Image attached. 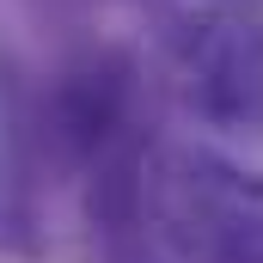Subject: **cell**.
<instances>
[{"mask_svg":"<svg viewBox=\"0 0 263 263\" xmlns=\"http://www.w3.org/2000/svg\"><path fill=\"white\" fill-rule=\"evenodd\" d=\"M141 227L165 263H263V165L214 147H153Z\"/></svg>","mask_w":263,"mask_h":263,"instance_id":"1","label":"cell"},{"mask_svg":"<svg viewBox=\"0 0 263 263\" xmlns=\"http://www.w3.org/2000/svg\"><path fill=\"white\" fill-rule=\"evenodd\" d=\"M172 73L202 129L263 147V6H208L184 25Z\"/></svg>","mask_w":263,"mask_h":263,"instance_id":"2","label":"cell"},{"mask_svg":"<svg viewBox=\"0 0 263 263\" xmlns=\"http://www.w3.org/2000/svg\"><path fill=\"white\" fill-rule=\"evenodd\" d=\"M135 98H141L135 55L117 43H98L49 80L37 117H31V135H37L49 165L86 172L98 153H110L117 141L135 135Z\"/></svg>","mask_w":263,"mask_h":263,"instance_id":"3","label":"cell"},{"mask_svg":"<svg viewBox=\"0 0 263 263\" xmlns=\"http://www.w3.org/2000/svg\"><path fill=\"white\" fill-rule=\"evenodd\" d=\"M202 6H263V0H202Z\"/></svg>","mask_w":263,"mask_h":263,"instance_id":"4","label":"cell"}]
</instances>
